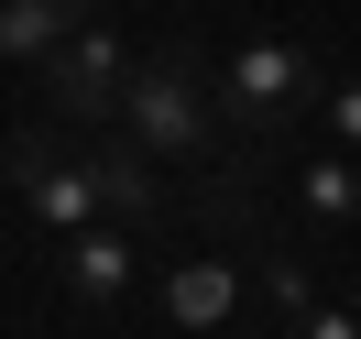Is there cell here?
I'll list each match as a JSON object with an SVG mask.
<instances>
[{
  "instance_id": "6da1fadb",
  "label": "cell",
  "mask_w": 361,
  "mask_h": 339,
  "mask_svg": "<svg viewBox=\"0 0 361 339\" xmlns=\"http://www.w3.org/2000/svg\"><path fill=\"white\" fill-rule=\"evenodd\" d=\"M110 142H132L154 175H197V164L219 154V99H208V66H197L186 44L132 55V77H121V99H110Z\"/></svg>"
},
{
  "instance_id": "7a4b0ae2",
  "label": "cell",
  "mask_w": 361,
  "mask_h": 339,
  "mask_svg": "<svg viewBox=\"0 0 361 339\" xmlns=\"http://www.w3.org/2000/svg\"><path fill=\"white\" fill-rule=\"evenodd\" d=\"M317 55L295 44V33H241V44L208 66V99H219V132H241V142H285L295 132V110L317 99Z\"/></svg>"
},
{
  "instance_id": "3957f363",
  "label": "cell",
  "mask_w": 361,
  "mask_h": 339,
  "mask_svg": "<svg viewBox=\"0 0 361 339\" xmlns=\"http://www.w3.org/2000/svg\"><path fill=\"white\" fill-rule=\"evenodd\" d=\"M11 197H23V219L33 230H88L99 219V164H88V142H66V121L55 132H11Z\"/></svg>"
},
{
  "instance_id": "277c9868",
  "label": "cell",
  "mask_w": 361,
  "mask_h": 339,
  "mask_svg": "<svg viewBox=\"0 0 361 339\" xmlns=\"http://www.w3.org/2000/svg\"><path fill=\"white\" fill-rule=\"evenodd\" d=\"M121 77H132V44H121L110 23H66V33H55V55L33 66V88H44V110L66 121V132H88V121H110Z\"/></svg>"
},
{
  "instance_id": "5b68a950",
  "label": "cell",
  "mask_w": 361,
  "mask_h": 339,
  "mask_svg": "<svg viewBox=\"0 0 361 339\" xmlns=\"http://www.w3.org/2000/svg\"><path fill=\"white\" fill-rule=\"evenodd\" d=\"M241 317H252L241 263H219V252H186V263H164V328H176V339H230Z\"/></svg>"
},
{
  "instance_id": "8992f818",
  "label": "cell",
  "mask_w": 361,
  "mask_h": 339,
  "mask_svg": "<svg viewBox=\"0 0 361 339\" xmlns=\"http://www.w3.org/2000/svg\"><path fill=\"white\" fill-rule=\"evenodd\" d=\"M132 230L121 219H88V230H66V263H55V285H66V307L77 317H110L121 295H132Z\"/></svg>"
},
{
  "instance_id": "52a82bcc",
  "label": "cell",
  "mask_w": 361,
  "mask_h": 339,
  "mask_svg": "<svg viewBox=\"0 0 361 339\" xmlns=\"http://www.w3.org/2000/svg\"><path fill=\"white\" fill-rule=\"evenodd\" d=\"M88 164H99V219H121V230L164 219V175L132 154V142H88Z\"/></svg>"
},
{
  "instance_id": "ba28073f",
  "label": "cell",
  "mask_w": 361,
  "mask_h": 339,
  "mask_svg": "<svg viewBox=\"0 0 361 339\" xmlns=\"http://www.w3.org/2000/svg\"><path fill=\"white\" fill-rule=\"evenodd\" d=\"M295 197H307V219H317V252H350V208H361V186H350V154H307V175H295Z\"/></svg>"
},
{
  "instance_id": "9c48e42d",
  "label": "cell",
  "mask_w": 361,
  "mask_h": 339,
  "mask_svg": "<svg viewBox=\"0 0 361 339\" xmlns=\"http://www.w3.org/2000/svg\"><path fill=\"white\" fill-rule=\"evenodd\" d=\"M55 33H66V11H55V0H0V77H11V66H44Z\"/></svg>"
},
{
  "instance_id": "30bf717a",
  "label": "cell",
  "mask_w": 361,
  "mask_h": 339,
  "mask_svg": "<svg viewBox=\"0 0 361 339\" xmlns=\"http://www.w3.org/2000/svg\"><path fill=\"white\" fill-rule=\"evenodd\" d=\"M274 339H361V317H350V285L329 273V285H317V295H307V307H295Z\"/></svg>"
},
{
  "instance_id": "8fae6325",
  "label": "cell",
  "mask_w": 361,
  "mask_h": 339,
  "mask_svg": "<svg viewBox=\"0 0 361 339\" xmlns=\"http://www.w3.org/2000/svg\"><path fill=\"white\" fill-rule=\"evenodd\" d=\"M317 121H329V154H350V132H361V99H350V77H317V99H307Z\"/></svg>"
},
{
  "instance_id": "7c38bea8",
  "label": "cell",
  "mask_w": 361,
  "mask_h": 339,
  "mask_svg": "<svg viewBox=\"0 0 361 339\" xmlns=\"http://www.w3.org/2000/svg\"><path fill=\"white\" fill-rule=\"evenodd\" d=\"M55 11H66V23H99V0H55Z\"/></svg>"
}]
</instances>
